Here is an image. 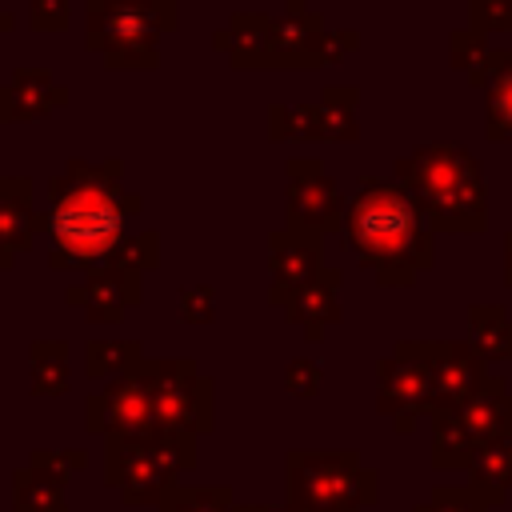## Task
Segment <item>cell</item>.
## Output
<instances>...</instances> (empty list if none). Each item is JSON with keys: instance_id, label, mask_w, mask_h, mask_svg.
<instances>
[{"instance_id": "44dd1931", "label": "cell", "mask_w": 512, "mask_h": 512, "mask_svg": "<svg viewBox=\"0 0 512 512\" xmlns=\"http://www.w3.org/2000/svg\"><path fill=\"white\" fill-rule=\"evenodd\" d=\"M484 364L512 360V316L504 304H472L468 308V336H464Z\"/></svg>"}, {"instance_id": "ffe728a7", "label": "cell", "mask_w": 512, "mask_h": 512, "mask_svg": "<svg viewBox=\"0 0 512 512\" xmlns=\"http://www.w3.org/2000/svg\"><path fill=\"white\" fill-rule=\"evenodd\" d=\"M464 484L476 492V500H480L484 508H500V504L508 500V492H512V436L488 444V448L468 464V480H464Z\"/></svg>"}, {"instance_id": "ac0fdd59", "label": "cell", "mask_w": 512, "mask_h": 512, "mask_svg": "<svg viewBox=\"0 0 512 512\" xmlns=\"http://www.w3.org/2000/svg\"><path fill=\"white\" fill-rule=\"evenodd\" d=\"M36 184L28 176H0V272L12 268L36 240Z\"/></svg>"}, {"instance_id": "74e56055", "label": "cell", "mask_w": 512, "mask_h": 512, "mask_svg": "<svg viewBox=\"0 0 512 512\" xmlns=\"http://www.w3.org/2000/svg\"><path fill=\"white\" fill-rule=\"evenodd\" d=\"M504 284L512 288V232L504 236Z\"/></svg>"}, {"instance_id": "cb8c5ba5", "label": "cell", "mask_w": 512, "mask_h": 512, "mask_svg": "<svg viewBox=\"0 0 512 512\" xmlns=\"http://www.w3.org/2000/svg\"><path fill=\"white\" fill-rule=\"evenodd\" d=\"M316 104H320V140L352 144L360 136V120H356L360 88L356 84H328Z\"/></svg>"}, {"instance_id": "ba28073f", "label": "cell", "mask_w": 512, "mask_h": 512, "mask_svg": "<svg viewBox=\"0 0 512 512\" xmlns=\"http://www.w3.org/2000/svg\"><path fill=\"white\" fill-rule=\"evenodd\" d=\"M140 376L152 388L156 428L204 436L216 424V384L188 356H144Z\"/></svg>"}, {"instance_id": "f35d334b", "label": "cell", "mask_w": 512, "mask_h": 512, "mask_svg": "<svg viewBox=\"0 0 512 512\" xmlns=\"http://www.w3.org/2000/svg\"><path fill=\"white\" fill-rule=\"evenodd\" d=\"M12 28H16V16L0 8V36H4V32H12Z\"/></svg>"}, {"instance_id": "30bf717a", "label": "cell", "mask_w": 512, "mask_h": 512, "mask_svg": "<svg viewBox=\"0 0 512 512\" xmlns=\"http://www.w3.org/2000/svg\"><path fill=\"white\" fill-rule=\"evenodd\" d=\"M84 432L104 440H148L156 432V404L140 364L84 400Z\"/></svg>"}, {"instance_id": "4dcf8cb0", "label": "cell", "mask_w": 512, "mask_h": 512, "mask_svg": "<svg viewBox=\"0 0 512 512\" xmlns=\"http://www.w3.org/2000/svg\"><path fill=\"white\" fill-rule=\"evenodd\" d=\"M108 264H116V268H124V272H136V276L152 272V268L160 264V236H156L152 228H144V232H136V236H124V240L116 244V252L108 256Z\"/></svg>"}, {"instance_id": "8d00e7d4", "label": "cell", "mask_w": 512, "mask_h": 512, "mask_svg": "<svg viewBox=\"0 0 512 512\" xmlns=\"http://www.w3.org/2000/svg\"><path fill=\"white\" fill-rule=\"evenodd\" d=\"M72 24L68 0H28V28L32 32H64Z\"/></svg>"}, {"instance_id": "9c48e42d", "label": "cell", "mask_w": 512, "mask_h": 512, "mask_svg": "<svg viewBox=\"0 0 512 512\" xmlns=\"http://www.w3.org/2000/svg\"><path fill=\"white\" fill-rule=\"evenodd\" d=\"M376 412L388 416L400 436L436 412V384L424 340H396L392 356L376 364Z\"/></svg>"}, {"instance_id": "f546056e", "label": "cell", "mask_w": 512, "mask_h": 512, "mask_svg": "<svg viewBox=\"0 0 512 512\" xmlns=\"http://www.w3.org/2000/svg\"><path fill=\"white\" fill-rule=\"evenodd\" d=\"M28 468L40 472L44 480H52L56 488H68L88 468V452L84 448H32Z\"/></svg>"}, {"instance_id": "8fae6325", "label": "cell", "mask_w": 512, "mask_h": 512, "mask_svg": "<svg viewBox=\"0 0 512 512\" xmlns=\"http://www.w3.org/2000/svg\"><path fill=\"white\" fill-rule=\"evenodd\" d=\"M284 172H288V188H284L288 228L316 232V236H332L336 228H344L348 200L340 196L320 156H292Z\"/></svg>"}, {"instance_id": "e575fe53", "label": "cell", "mask_w": 512, "mask_h": 512, "mask_svg": "<svg viewBox=\"0 0 512 512\" xmlns=\"http://www.w3.org/2000/svg\"><path fill=\"white\" fill-rule=\"evenodd\" d=\"M360 48V32H352V28H324L320 32V40H316V68H332V64H340L344 56H352Z\"/></svg>"}, {"instance_id": "5bb4252c", "label": "cell", "mask_w": 512, "mask_h": 512, "mask_svg": "<svg viewBox=\"0 0 512 512\" xmlns=\"http://www.w3.org/2000/svg\"><path fill=\"white\" fill-rule=\"evenodd\" d=\"M324 268V236L300 228H276L268 236V304H280Z\"/></svg>"}, {"instance_id": "5b68a950", "label": "cell", "mask_w": 512, "mask_h": 512, "mask_svg": "<svg viewBox=\"0 0 512 512\" xmlns=\"http://www.w3.org/2000/svg\"><path fill=\"white\" fill-rule=\"evenodd\" d=\"M284 464L292 512H360L380 500V472L356 448H292Z\"/></svg>"}, {"instance_id": "277c9868", "label": "cell", "mask_w": 512, "mask_h": 512, "mask_svg": "<svg viewBox=\"0 0 512 512\" xmlns=\"http://www.w3.org/2000/svg\"><path fill=\"white\" fill-rule=\"evenodd\" d=\"M180 28V4L164 0H84V44L108 68L144 72L160 64V36Z\"/></svg>"}, {"instance_id": "484cf974", "label": "cell", "mask_w": 512, "mask_h": 512, "mask_svg": "<svg viewBox=\"0 0 512 512\" xmlns=\"http://www.w3.org/2000/svg\"><path fill=\"white\" fill-rule=\"evenodd\" d=\"M140 360H144V348L136 340H92V344H84V376L88 380L128 376Z\"/></svg>"}, {"instance_id": "4fadbf2b", "label": "cell", "mask_w": 512, "mask_h": 512, "mask_svg": "<svg viewBox=\"0 0 512 512\" xmlns=\"http://www.w3.org/2000/svg\"><path fill=\"white\" fill-rule=\"evenodd\" d=\"M424 356L432 364V384H436V412L468 404L484 384H488V364L476 356L468 340H424Z\"/></svg>"}, {"instance_id": "d590c367", "label": "cell", "mask_w": 512, "mask_h": 512, "mask_svg": "<svg viewBox=\"0 0 512 512\" xmlns=\"http://www.w3.org/2000/svg\"><path fill=\"white\" fill-rule=\"evenodd\" d=\"M284 388H288L292 396H300V400H312V396H320V388H324L320 364H316V360H304V356H296V360L284 368Z\"/></svg>"}, {"instance_id": "1f68e13d", "label": "cell", "mask_w": 512, "mask_h": 512, "mask_svg": "<svg viewBox=\"0 0 512 512\" xmlns=\"http://www.w3.org/2000/svg\"><path fill=\"white\" fill-rule=\"evenodd\" d=\"M176 316L184 324H212L216 320V288L212 284H184L176 292Z\"/></svg>"}, {"instance_id": "ab89813d", "label": "cell", "mask_w": 512, "mask_h": 512, "mask_svg": "<svg viewBox=\"0 0 512 512\" xmlns=\"http://www.w3.org/2000/svg\"><path fill=\"white\" fill-rule=\"evenodd\" d=\"M232 512H268V504H232Z\"/></svg>"}, {"instance_id": "f1b7e54d", "label": "cell", "mask_w": 512, "mask_h": 512, "mask_svg": "<svg viewBox=\"0 0 512 512\" xmlns=\"http://www.w3.org/2000/svg\"><path fill=\"white\" fill-rule=\"evenodd\" d=\"M268 136L272 140H320V104H272L268 108Z\"/></svg>"}, {"instance_id": "8992f818", "label": "cell", "mask_w": 512, "mask_h": 512, "mask_svg": "<svg viewBox=\"0 0 512 512\" xmlns=\"http://www.w3.org/2000/svg\"><path fill=\"white\" fill-rule=\"evenodd\" d=\"M192 432L156 428L148 440H104V484L120 496V504H160L168 488H176L180 472L196 468Z\"/></svg>"}, {"instance_id": "2e32d148", "label": "cell", "mask_w": 512, "mask_h": 512, "mask_svg": "<svg viewBox=\"0 0 512 512\" xmlns=\"http://www.w3.org/2000/svg\"><path fill=\"white\" fill-rule=\"evenodd\" d=\"M72 96L48 68H16L0 84V124H32L48 120Z\"/></svg>"}, {"instance_id": "83f0119b", "label": "cell", "mask_w": 512, "mask_h": 512, "mask_svg": "<svg viewBox=\"0 0 512 512\" xmlns=\"http://www.w3.org/2000/svg\"><path fill=\"white\" fill-rule=\"evenodd\" d=\"M236 496L228 484H176L164 492L156 512H232Z\"/></svg>"}, {"instance_id": "3957f363", "label": "cell", "mask_w": 512, "mask_h": 512, "mask_svg": "<svg viewBox=\"0 0 512 512\" xmlns=\"http://www.w3.org/2000/svg\"><path fill=\"white\" fill-rule=\"evenodd\" d=\"M396 184L416 200L424 224L448 236L488 228V192L476 156L452 140L420 144L396 160Z\"/></svg>"}, {"instance_id": "7402d4cb", "label": "cell", "mask_w": 512, "mask_h": 512, "mask_svg": "<svg viewBox=\"0 0 512 512\" xmlns=\"http://www.w3.org/2000/svg\"><path fill=\"white\" fill-rule=\"evenodd\" d=\"M28 384L32 396L52 400L72 388V368H68V340H32L28 344Z\"/></svg>"}, {"instance_id": "d6a6232c", "label": "cell", "mask_w": 512, "mask_h": 512, "mask_svg": "<svg viewBox=\"0 0 512 512\" xmlns=\"http://www.w3.org/2000/svg\"><path fill=\"white\" fill-rule=\"evenodd\" d=\"M468 28L480 36L512 32V0H468Z\"/></svg>"}, {"instance_id": "b9f144b4", "label": "cell", "mask_w": 512, "mask_h": 512, "mask_svg": "<svg viewBox=\"0 0 512 512\" xmlns=\"http://www.w3.org/2000/svg\"><path fill=\"white\" fill-rule=\"evenodd\" d=\"M164 4H180V0H164Z\"/></svg>"}, {"instance_id": "60d3db41", "label": "cell", "mask_w": 512, "mask_h": 512, "mask_svg": "<svg viewBox=\"0 0 512 512\" xmlns=\"http://www.w3.org/2000/svg\"><path fill=\"white\" fill-rule=\"evenodd\" d=\"M268 512H292V504L284 500V504H268Z\"/></svg>"}, {"instance_id": "6da1fadb", "label": "cell", "mask_w": 512, "mask_h": 512, "mask_svg": "<svg viewBox=\"0 0 512 512\" xmlns=\"http://www.w3.org/2000/svg\"><path fill=\"white\" fill-rule=\"evenodd\" d=\"M140 196L124 188V160L72 156L48 180V212H36V236L48 240L52 268L88 272L104 264L128 236L124 224L140 212Z\"/></svg>"}, {"instance_id": "52a82bcc", "label": "cell", "mask_w": 512, "mask_h": 512, "mask_svg": "<svg viewBox=\"0 0 512 512\" xmlns=\"http://www.w3.org/2000/svg\"><path fill=\"white\" fill-rule=\"evenodd\" d=\"M432 468H464L496 440L512 436V392L500 372L488 376V384L460 408L432 412Z\"/></svg>"}, {"instance_id": "7a4b0ae2", "label": "cell", "mask_w": 512, "mask_h": 512, "mask_svg": "<svg viewBox=\"0 0 512 512\" xmlns=\"http://www.w3.org/2000/svg\"><path fill=\"white\" fill-rule=\"evenodd\" d=\"M340 232L380 288H412L416 276L436 264L432 228L396 180H360Z\"/></svg>"}, {"instance_id": "7c38bea8", "label": "cell", "mask_w": 512, "mask_h": 512, "mask_svg": "<svg viewBox=\"0 0 512 512\" xmlns=\"http://www.w3.org/2000/svg\"><path fill=\"white\" fill-rule=\"evenodd\" d=\"M64 300L72 308H80L88 324H120L128 316V308H136L144 300V276L124 272L104 260V264L88 268L76 284H68Z\"/></svg>"}, {"instance_id": "e0dca14e", "label": "cell", "mask_w": 512, "mask_h": 512, "mask_svg": "<svg viewBox=\"0 0 512 512\" xmlns=\"http://www.w3.org/2000/svg\"><path fill=\"white\" fill-rule=\"evenodd\" d=\"M340 284H344V272L324 264L316 280H308V284H300L296 292H288L276 308L284 312V320H288V324L304 328V336H308V340H324V332H328L332 324H340V316H344V312H340V304H336Z\"/></svg>"}, {"instance_id": "9a60e30c", "label": "cell", "mask_w": 512, "mask_h": 512, "mask_svg": "<svg viewBox=\"0 0 512 512\" xmlns=\"http://www.w3.org/2000/svg\"><path fill=\"white\" fill-rule=\"evenodd\" d=\"M324 32V16L304 0H284V16L268 24L264 68H316V40Z\"/></svg>"}, {"instance_id": "4316f807", "label": "cell", "mask_w": 512, "mask_h": 512, "mask_svg": "<svg viewBox=\"0 0 512 512\" xmlns=\"http://www.w3.org/2000/svg\"><path fill=\"white\" fill-rule=\"evenodd\" d=\"M12 512H68V500L64 488L24 464L12 472Z\"/></svg>"}, {"instance_id": "603a6c76", "label": "cell", "mask_w": 512, "mask_h": 512, "mask_svg": "<svg viewBox=\"0 0 512 512\" xmlns=\"http://www.w3.org/2000/svg\"><path fill=\"white\" fill-rule=\"evenodd\" d=\"M448 60H452V68H456L472 88H488V80L496 76L500 52L488 48V36H480V32H472V28L464 24V28H452V32H448Z\"/></svg>"}, {"instance_id": "d4e9b609", "label": "cell", "mask_w": 512, "mask_h": 512, "mask_svg": "<svg viewBox=\"0 0 512 512\" xmlns=\"http://www.w3.org/2000/svg\"><path fill=\"white\" fill-rule=\"evenodd\" d=\"M484 136L512 140V52H500L496 76L484 88Z\"/></svg>"}, {"instance_id": "836d02e7", "label": "cell", "mask_w": 512, "mask_h": 512, "mask_svg": "<svg viewBox=\"0 0 512 512\" xmlns=\"http://www.w3.org/2000/svg\"><path fill=\"white\" fill-rule=\"evenodd\" d=\"M412 512H488L476 492L468 484H444V488H432L428 500H420Z\"/></svg>"}, {"instance_id": "d6986e66", "label": "cell", "mask_w": 512, "mask_h": 512, "mask_svg": "<svg viewBox=\"0 0 512 512\" xmlns=\"http://www.w3.org/2000/svg\"><path fill=\"white\" fill-rule=\"evenodd\" d=\"M268 24H272V16H264V12H236V16H228L224 28L212 32V48H220L236 68H264Z\"/></svg>"}]
</instances>
